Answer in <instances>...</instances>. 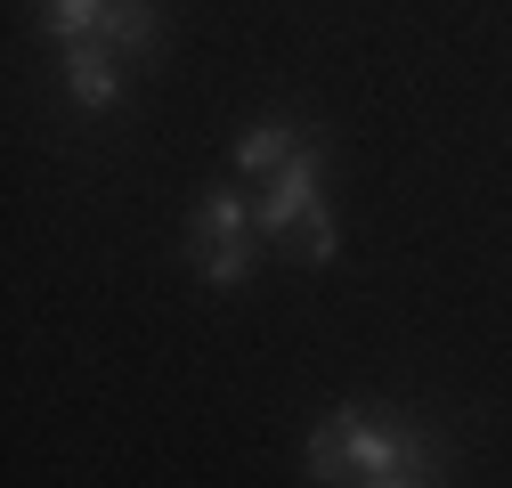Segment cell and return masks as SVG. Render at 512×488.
<instances>
[{
	"mask_svg": "<svg viewBox=\"0 0 512 488\" xmlns=\"http://www.w3.org/2000/svg\"><path fill=\"white\" fill-rule=\"evenodd\" d=\"M33 9H41V25L57 33V49H66V41H90V33L106 25V0H33Z\"/></svg>",
	"mask_w": 512,
	"mask_h": 488,
	"instance_id": "obj_7",
	"label": "cell"
},
{
	"mask_svg": "<svg viewBox=\"0 0 512 488\" xmlns=\"http://www.w3.org/2000/svg\"><path fill=\"white\" fill-rule=\"evenodd\" d=\"M98 41H114L122 57H147V41H155V0H106Z\"/></svg>",
	"mask_w": 512,
	"mask_h": 488,
	"instance_id": "obj_6",
	"label": "cell"
},
{
	"mask_svg": "<svg viewBox=\"0 0 512 488\" xmlns=\"http://www.w3.org/2000/svg\"><path fill=\"white\" fill-rule=\"evenodd\" d=\"M309 480L326 488H366V480H431V440H415L407 423H382L366 407H334L309 432Z\"/></svg>",
	"mask_w": 512,
	"mask_h": 488,
	"instance_id": "obj_1",
	"label": "cell"
},
{
	"mask_svg": "<svg viewBox=\"0 0 512 488\" xmlns=\"http://www.w3.org/2000/svg\"><path fill=\"white\" fill-rule=\"evenodd\" d=\"M366 488H431V480H366Z\"/></svg>",
	"mask_w": 512,
	"mask_h": 488,
	"instance_id": "obj_8",
	"label": "cell"
},
{
	"mask_svg": "<svg viewBox=\"0 0 512 488\" xmlns=\"http://www.w3.org/2000/svg\"><path fill=\"white\" fill-rule=\"evenodd\" d=\"M66 90L82 98V106H114L122 98V49L114 41H66Z\"/></svg>",
	"mask_w": 512,
	"mask_h": 488,
	"instance_id": "obj_5",
	"label": "cell"
},
{
	"mask_svg": "<svg viewBox=\"0 0 512 488\" xmlns=\"http://www.w3.org/2000/svg\"><path fill=\"white\" fill-rule=\"evenodd\" d=\"M309 147H317V131H293V122H269V131H244V139H236V171L269 188V179H285V171H293V163H301Z\"/></svg>",
	"mask_w": 512,
	"mask_h": 488,
	"instance_id": "obj_4",
	"label": "cell"
},
{
	"mask_svg": "<svg viewBox=\"0 0 512 488\" xmlns=\"http://www.w3.org/2000/svg\"><path fill=\"white\" fill-rule=\"evenodd\" d=\"M252 236H261V220L244 212V196L212 188L196 212H187V261H196L212 285H244L252 277Z\"/></svg>",
	"mask_w": 512,
	"mask_h": 488,
	"instance_id": "obj_3",
	"label": "cell"
},
{
	"mask_svg": "<svg viewBox=\"0 0 512 488\" xmlns=\"http://www.w3.org/2000/svg\"><path fill=\"white\" fill-rule=\"evenodd\" d=\"M252 220H261V236L277 244L285 261H301V269H326L334 261V212H326V196H317V147L285 179H269L261 204H252Z\"/></svg>",
	"mask_w": 512,
	"mask_h": 488,
	"instance_id": "obj_2",
	"label": "cell"
}]
</instances>
